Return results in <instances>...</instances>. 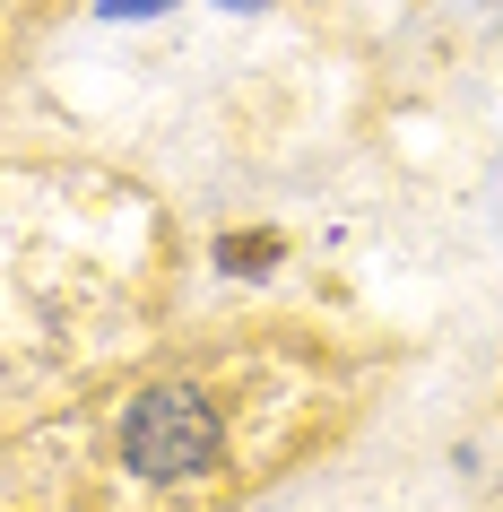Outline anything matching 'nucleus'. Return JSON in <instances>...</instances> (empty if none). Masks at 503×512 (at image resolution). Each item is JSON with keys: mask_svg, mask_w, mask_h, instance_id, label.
<instances>
[{"mask_svg": "<svg viewBox=\"0 0 503 512\" xmlns=\"http://www.w3.org/2000/svg\"><path fill=\"white\" fill-rule=\"evenodd\" d=\"M217 443H226L217 408L200 391H183V382L131 400V417H122V460H131L139 478H191V469L217 460Z\"/></svg>", "mask_w": 503, "mask_h": 512, "instance_id": "nucleus-1", "label": "nucleus"}, {"mask_svg": "<svg viewBox=\"0 0 503 512\" xmlns=\"http://www.w3.org/2000/svg\"><path fill=\"white\" fill-rule=\"evenodd\" d=\"M226 261H235V270H269V243L252 235V243H226Z\"/></svg>", "mask_w": 503, "mask_h": 512, "instance_id": "nucleus-2", "label": "nucleus"}]
</instances>
